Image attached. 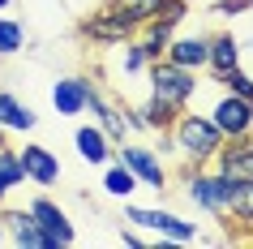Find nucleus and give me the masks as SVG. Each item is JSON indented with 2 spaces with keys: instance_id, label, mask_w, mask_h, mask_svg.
Returning <instances> with one entry per match:
<instances>
[{
  "instance_id": "7c9ffc66",
  "label": "nucleus",
  "mask_w": 253,
  "mask_h": 249,
  "mask_svg": "<svg viewBox=\"0 0 253 249\" xmlns=\"http://www.w3.org/2000/svg\"><path fill=\"white\" fill-rule=\"evenodd\" d=\"M249 4H253V0H249Z\"/></svg>"
},
{
  "instance_id": "5701e85b",
  "label": "nucleus",
  "mask_w": 253,
  "mask_h": 249,
  "mask_svg": "<svg viewBox=\"0 0 253 249\" xmlns=\"http://www.w3.org/2000/svg\"><path fill=\"white\" fill-rule=\"evenodd\" d=\"M22 43H26L22 26H17V22H4V17H0V56H9V52H22Z\"/></svg>"
},
{
  "instance_id": "cd10ccee",
  "label": "nucleus",
  "mask_w": 253,
  "mask_h": 249,
  "mask_svg": "<svg viewBox=\"0 0 253 249\" xmlns=\"http://www.w3.org/2000/svg\"><path fill=\"white\" fill-rule=\"evenodd\" d=\"M146 65V52H142V43L137 48H129V56H125V69H142Z\"/></svg>"
},
{
  "instance_id": "1a4fd4ad",
  "label": "nucleus",
  "mask_w": 253,
  "mask_h": 249,
  "mask_svg": "<svg viewBox=\"0 0 253 249\" xmlns=\"http://www.w3.org/2000/svg\"><path fill=\"white\" fill-rule=\"evenodd\" d=\"M4 223H9V236H13V245L47 249V236H43V228L35 223V215H30V210H9V215H4Z\"/></svg>"
},
{
  "instance_id": "dca6fc26",
  "label": "nucleus",
  "mask_w": 253,
  "mask_h": 249,
  "mask_svg": "<svg viewBox=\"0 0 253 249\" xmlns=\"http://www.w3.org/2000/svg\"><path fill=\"white\" fill-rule=\"evenodd\" d=\"M78 150L86 163H103L107 159V133L94 129V125H86V129H78Z\"/></svg>"
},
{
  "instance_id": "6ab92c4d",
  "label": "nucleus",
  "mask_w": 253,
  "mask_h": 249,
  "mask_svg": "<svg viewBox=\"0 0 253 249\" xmlns=\"http://www.w3.org/2000/svg\"><path fill=\"white\" fill-rule=\"evenodd\" d=\"M232 215L236 219H245V223H253V176H240L236 181V189H232Z\"/></svg>"
},
{
  "instance_id": "393cba45",
  "label": "nucleus",
  "mask_w": 253,
  "mask_h": 249,
  "mask_svg": "<svg viewBox=\"0 0 253 249\" xmlns=\"http://www.w3.org/2000/svg\"><path fill=\"white\" fill-rule=\"evenodd\" d=\"M142 125H155V129H168V125H172V107H163L159 99H150V107L142 112Z\"/></svg>"
},
{
  "instance_id": "412c9836",
  "label": "nucleus",
  "mask_w": 253,
  "mask_h": 249,
  "mask_svg": "<svg viewBox=\"0 0 253 249\" xmlns=\"http://www.w3.org/2000/svg\"><path fill=\"white\" fill-rule=\"evenodd\" d=\"M116 9H125V13L142 26V22H150V17L163 13V0H116Z\"/></svg>"
},
{
  "instance_id": "c85d7f7f",
  "label": "nucleus",
  "mask_w": 253,
  "mask_h": 249,
  "mask_svg": "<svg viewBox=\"0 0 253 249\" xmlns=\"http://www.w3.org/2000/svg\"><path fill=\"white\" fill-rule=\"evenodd\" d=\"M4 4H9V0H0V9H4Z\"/></svg>"
},
{
  "instance_id": "f257e3e1",
  "label": "nucleus",
  "mask_w": 253,
  "mask_h": 249,
  "mask_svg": "<svg viewBox=\"0 0 253 249\" xmlns=\"http://www.w3.org/2000/svg\"><path fill=\"white\" fill-rule=\"evenodd\" d=\"M176 146L185 155L211 159L214 150H223V133L214 129V120H206V116H180L176 120Z\"/></svg>"
},
{
  "instance_id": "4be33fe9",
  "label": "nucleus",
  "mask_w": 253,
  "mask_h": 249,
  "mask_svg": "<svg viewBox=\"0 0 253 249\" xmlns=\"http://www.w3.org/2000/svg\"><path fill=\"white\" fill-rule=\"evenodd\" d=\"M103 185H107V194L129 198V194H133V185H137V176H133L129 168H125V163H116V168H112V172L103 176Z\"/></svg>"
},
{
  "instance_id": "6e6552de",
  "label": "nucleus",
  "mask_w": 253,
  "mask_h": 249,
  "mask_svg": "<svg viewBox=\"0 0 253 249\" xmlns=\"http://www.w3.org/2000/svg\"><path fill=\"white\" fill-rule=\"evenodd\" d=\"M17 163L26 172V181H35V185H52L56 176H60V163H56V155L47 146H26V150L17 155Z\"/></svg>"
},
{
  "instance_id": "f03ea898",
  "label": "nucleus",
  "mask_w": 253,
  "mask_h": 249,
  "mask_svg": "<svg viewBox=\"0 0 253 249\" xmlns=\"http://www.w3.org/2000/svg\"><path fill=\"white\" fill-rule=\"evenodd\" d=\"M150 82H155V99H159L163 107H172V112H180L185 99L193 95V86H198V82H193V69H180V65H172V60H168V65L159 60L155 73H150Z\"/></svg>"
},
{
  "instance_id": "9b49d317",
  "label": "nucleus",
  "mask_w": 253,
  "mask_h": 249,
  "mask_svg": "<svg viewBox=\"0 0 253 249\" xmlns=\"http://www.w3.org/2000/svg\"><path fill=\"white\" fill-rule=\"evenodd\" d=\"M120 163L133 172V176H142L146 185L163 189V168H159V159L150 155V150H142V146H125V150H120Z\"/></svg>"
},
{
  "instance_id": "f8f14e48",
  "label": "nucleus",
  "mask_w": 253,
  "mask_h": 249,
  "mask_svg": "<svg viewBox=\"0 0 253 249\" xmlns=\"http://www.w3.org/2000/svg\"><path fill=\"white\" fill-rule=\"evenodd\" d=\"M206 56H211V43H206V39H172V43H168V60L180 65V69L206 65Z\"/></svg>"
},
{
  "instance_id": "0eeeda50",
  "label": "nucleus",
  "mask_w": 253,
  "mask_h": 249,
  "mask_svg": "<svg viewBox=\"0 0 253 249\" xmlns=\"http://www.w3.org/2000/svg\"><path fill=\"white\" fill-rule=\"evenodd\" d=\"M30 215H35V223H39V228H43V236H47V249H56V245H69V241H73V228H69L65 210L56 206V202L39 198V202L30 206Z\"/></svg>"
},
{
  "instance_id": "4468645a",
  "label": "nucleus",
  "mask_w": 253,
  "mask_h": 249,
  "mask_svg": "<svg viewBox=\"0 0 253 249\" xmlns=\"http://www.w3.org/2000/svg\"><path fill=\"white\" fill-rule=\"evenodd\" d=\"M86 107H90L94 116H99V129L107 133V138H125V112H116V107H107L99 95H86Z\"/></svg>"
},
{
  "instance_id": "a211bd4d",
  "label": "nucleus",
  "mask_w": 253,
  "mask_h": 249,
  "mask_svg": "<svg viewBox=\"0 0 253 249\" xmlns=\"http://www.w3.org/2000/svg\"><path fill=\"white\" fill-rule=\"evenodd\" d=\"M219 172H227V176H253V146H232V150H223V159H219Z\"/></svg>"
},
{
  "instance_id": "b1692460",
  "label": "nucleus",
  "mask_w": 253,
  "mask_h": 249,
  "mask_svg": "<svg viewBox=\"0 0 253 249\" xmlns=\"http://www.w3.org/2000/svg\"><path fill=\"white\" fill-rule=\"evenodd\" d=\"M219 82H223L232 95H240V99H249V103H253V82L245 78L240 69H227V73H219Z\"/></svg>"
},
{
  "instance_id": "bb28decb",
  "label": "nucleus",
  "mask_w": 253,
  "mask_h": 249,
  "mask_svg": "<svg viewBox=\"0 0 253 249\" xmlns=\"http://www.w3.org/2000/svg\"><path fill=\"white\" fill-rule=\"evenodd\" d=\"M245 9H249V0H219V4H214V13H219V17H232V13H245Z\"/></svg>"
},
{
  "instance_id": "ddd939ff",
  "label": "nucleus",
  "mask_w": 253,
  "mask_h": 249,
  "mask_svg": "<svg viewBox=\"0 0 253 249\" xmlns=\"http://www.w3.org/2000/svg\"><path fill=\"white\" fill-rule=\"evenodd\" d=\"M142 26H146V35H142V52H146V60H159V56L168 52V43H172V22L150 17V22H142Z\"/></svg>"
},
{
  "instance_id": "423d86ee",
  "label": "nucleus",
  "mask_w": 253,
  "mask_h": 249,
  "mask_svg": "<svg viewBox=\"0 0 253 249\" xmlns=\"http://www.w3.org/2000/svg\"><path fill=\"white\" fill-rule=\"evenodd\" d=\"M129 223H137V228H155V232L172 236V241H193V223L176 219V215H168V210H142V206H129V215H125Z\"/></svg>"
},
{
  "instance_id": "c756f323",
  "label": "nucleus",
  "mask_w": 253,
  "mask_h": 249,
  "mask_svg": "<svg viewBox=\"0 0 253 249\" xmlns=\"http://www.w3.org/2000/svg\"><path fill=\"white\" fill-rule=\"evenodd\" d=\"M0 241H4V232H0Z\"/></svg>"
},
{
  "instance_id": "7ed1b4c3",
  "label": "nucleus",
  "mask_w": 253,
  "mask_h": 249,
  "mask_svg": "<svg viewBox=\"0 0 253 249\" xmlns=\"http://www.w3.org/2000/svg\"><path fill=\"white\" fill-rule=\"evenodd\" d=\"M211 120H214V129L223 133V138H232V142H245V138L253 133V103H249V99H240V95H232V91H227L223 99L214 103Z\"/></svg>"
},
{
  "instance_id": "f3484780",
  "label": "nucleus",
  "mask_w": 253,
  "mask_h": 249,
  "mask_svg": "<svg viewBox=\"0 0 253 249\" xmlns=\"http://www.w3.org/2000/svg\"><path fill=\"white\" fill-rule=\"evenodd\" d=\"M206 65L214 69V78H219V73H227V69H236V39H232V35L211 39V56H206Z\"/></svg>"
},
{
  "instance_id": "9d476101",
  "label": "nucleus",
  "mask_w": 253,
  "mask_h": 249,
  "mask_svg": "<svg viewBox=\"0 0 253 249\" xmlns=\"http://www.w3.org/2000/svg\"><path fill=\"white\" fill-rule=\"evenodd\" d=\"M86 95H90V82H82V78H65V82H56V91H52V103L60 116H78L82 107H86Z\"/></svg>"
},
{
  "instance_id": "39448f33",
  "label": "nucleus",
  "mask_w": 253,
  "mask_h": 249,
  "mask_svg": "<svg viewBox=\"0 0 253 249\" xmlns=\"http://www.w3.org/2000/svg\"><path fill=\"white\" fill-rule=\"evenodd\" d=\"M232 189H236V176H227V172H211V176L189 181V198L206 210H227L232 206Z\"/></svg>"
},
{
  "instance_id": "2eb2a0df",
  "label": "nucleus",
  "mask_w": 253,
  "mask_h": 249,
  "mask_svg": "<svg viewBox=\"0 0 253 249\" xmlns=\"http://www.w3.org/2000/svg\"><path fill=\"white\" fill-rule=\"evenodd\" d=\"M0 125H4V129L26 133V129H35V112H30V107H22L13 95H0Z\"/></svg>"
},
{
  "instance_id": "a878e982",
  "label": "nucleus",
  "mask_w": 253,
  "mask_h": 249,
  "mask_svg": "<svg viewBox=\"0 0 253 249\" xmlns=\"http://www.w3.org/2000/svg\"><path fill=\"white\" fill-rule=\"evenodd\" d=\"M185 4H189V0H163V22H172V26H176V22H180V17H185Z\"/></svg>"
},
{
  "instance_id": "aec40b11",
  "label": "nucleus",
  "mask_w": 253,
  "mask_h": 249,
  "mask_svg": "<svg viewBox=\"0 0 253 249\" xmlns=\"http://www.w3.org/2000/svg\"><path fill=\"white\" fill-rule=\"evenodd\" d=\"M26 181V172H22V163H17V155H9V150H0V198L9 194L13 185Z\"/></svg>"
},
{
  "instance_id": "20e7f679",
  "label": "nucleus",
  "mask_w": 253,
  "mask_h": 249,
  "mask_svg": "<svg viewBox=\"0 0 253 249\" xmlns=\"http://www.w3.org/2000/svg\"><path fill=\"white\" fill-rule=\"evenodd\" d=\"M82 35L86 39H99V43H125L137 35V22L125 9H116V4H107L103 13H94L86 26H82Z\"/></svg>"
}]
</instances>
